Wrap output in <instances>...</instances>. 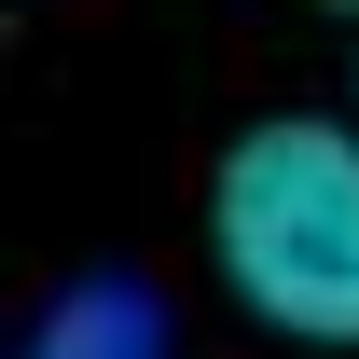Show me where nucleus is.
I'll use <instances>...</instances> for the list:
<instances>
[{
    "label": "nucleus",
    "mask_w": 359,
    "mask_h": 359,
    "mask_svg": "<svg viewBox=\"0 0 359 359\" xmlns=\"http://www.w3.org/2000/svg\"><path fill=\"white\" fill-rule=\"evenodd\" d=\"M208 222H222L235 304L263 332L359 346V125H318V111L249 125L208 180Z\"/></svg>",
    "instance_id": "obj_1"
},
{
    "label": "nucleus",
    "mask_w": 359,
    "mask_h": 359,
    "mask_svg": "<svg viewBox=\"0 0 359 359\" xmlns=\"http://www.w3.org/2000/svg\"><path fill=\"white\" fill-rule=\"evenodd\" d=\"M28 359H166V346H152V304L138 290H69Z\"/></svg>",
    "instance_id": "obj_2"
}]
</instances>
